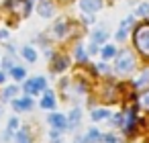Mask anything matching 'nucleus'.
I'll list each match as a JSON object with an SVG mask.
<instances>
[{"instance_id":"393cba45","label":"nucleus","mask_w":149,"mask_h":143,"mask_svg":"<svg viewBox=\"0 0 149 143\" xmlns=\"http://www.w3.org/2000/svg\"><path fill=\"white\" fill-rule=\"evenodd\" d=\"M76 57H78L80 61H84V59H86V55H84V49H82V45H78V47H76Z\"/></svg>"},{"instance_id":"f257e3e1","label":"nucleus","mask_w":149,"mask_h":143,"mask_svg":"<svg viewBox=\"0 0 149 143\" xmlns=\"http://www.w3.org/2000/svg\"><path fill=\"white\" fill-rule=\"evenodd\" d=\"M135 45H137V49L145 57H149V23L137 27V31H135Z\"/></svg>"},{"instance_id":"412c9836","label":"nucleus","mask_w":149,"mask_h":143,"mask_svg":"<svg viewBox=\"0 0 149 143\" xmlns=\"http://www.w3.org/2000/svg\"><path fill=\"white\" fill-rule=\"evenodd\" d=\"M53 31H55V35H65V31H68V27H65V23H55V27H53Z\"/></svg>"},{"instance_id":"2eb2a0df","label":"nucleus","mask_w":149,"mask_h":143,"mask_svg":"<svg viewBox=\"0 0 149 143\" xmlns=\"http://www.w3.org/2000/svg\"><path fill=\"white\" fill-rule=\"evenodd\" d=\"M108 116H110V110H106V108L92 110V121H100V119H108Z\"/></svg>"},{"instance_id":"cd10ccee","label":"nucleus","mask_w":149,"mask_h":143,"mask_svg":"<svg viewBox=\"0 0 149 143\" xmlns=\"http://www.w3.org/2000/svg\"><path fill=\"white\" fill-rule=\"evenodd\" d=\"M98 51V45L96 43H90V53H96Z\"/></svg>"},{"instance_id":"9d476101","label":"nucleus","mask_w":149,"mask_h":143,"mask_svg":"<svg viewBox=\"0 0 149 143\" xmlns=\"http://www.w3.org/2000/svg\"><path fill=\"white\" fill-rule=\"evenodd\" d=\"M106 37H108L106 29H96V31L92 33V43L100 45V43H104V41H106Z\"/></svg>"},{"instance_id":"f03ea898","label":"nucleus","mask_w":149,"mask_h":143,"mask_svg":"<svg viewBox=\"0 0 149 143\" xmlns=\"http://www.w3.org/2000/svg\"><path fill=\"white\" fill-rule=\"evenodd\" d=\"M133 68H135V57H133L129 51L118 53V57L114 59V70H116V74H129V72H133Z\"/></svg>"},{"instance_id":"7ed1b4c3","label":"nucleus","mask_w":149,"mask_h":143,"mask_svg":"<svg viewBox=\"0 0 149 143\" xmlns=\"http://www.w3.org/2000/svg\"><path fill=\"white\" fill-rule=\"evenodd\" d=\"M6 6H10V10L19 13V15H29L31 13V0H8Z\"/></svg>"},{"instance_id":"39448f33","label":"nucleus","mask_w":149,"mask_h":143,"mask_svg":"<svg viewBox=\"0 0 149 143\" xmlns=\"http://www.w3.org/2000/svg\"><path fill=\"white\" fill-rule=\"evenodd\" d=\"M49 123H51V127H53L55 131H65V129H70V127H68V116H63V114H59V112L51 114V116H49Z\"/></svg>"},{"instance_id":"4be33fe9","label":"nucleus","mask_w":149,"mask_h":143,"mask_svg":"<svg viewBox=\"0 0 149 143\" xmlns=\"http://www.w3.org/2000/svg\"><path fill=\"white\" fill-rule=\"evenodd\" d=\"M13 78L15 80H25V70L23 68H13Z\"/></svg>"},{"instance_id":"f3484780","label":"nucleus","mask_w":149,"mask_h":143,"mask_svg":"<svg viewBox=\"0 0 149 143\" xmlns=\"http://www.w3.org/2000/svg\"><path fill=\"white\" fill-rule=\"evenodd\" d=\"M68 63H70V61H68L65 57H57V59H55V63H53V70H55V72H61V70H65V68H68Z\"/></svg>"},{"instance_id":"aec40b11","label":"nucleus","mask_w":149,"mask_h":143,"mask_svg":"<svg viewBox=\"0 0 149 143\" xmlns=\"http://www.w3.org/2000/svg\"><path fill=\"white\" fill-rule=\"evenodd\" d=\"M139 104H141L143 108H149V90H145V92L139 96Z\"/></svg>"},{"instance_id":"0eeeda50","label":"nucleus","mask_w":149,"mask_h":143,"mask_svg":"<svg viewBox=\"0 0 149 143\" xmlns=\"http://www.w3.org/2000/svg\"><path fill=\"white\" fill-rule=\"evenodd\" d=\"M41 106H43V108H47V110L55 108V100H53V94H51V90H45V96L41 98Z\"/></svg>"},{"instance_id":"dca6fc26","label":"nucleus","mask_w":149,"mask_h":143,"mask_svg":"<svg viewBox=\"0 0 149 143\" xmlns=\"http://www.w3.org/2000/svg\"><path fill=\"white\" fill-rule=\"evenodd\" d=\"M116 55V49L112 47V45H104L102 47V59H110V57H114Z\"/></svg>"},{"instance_id":"bb28decb","label":"nucleus","mask_w":149,"mask_h":143,"mask_svg":"<svg viewBox=\"0 0 149 143\" xmlns=\"http://www.w3.org/2000/svg\"><path fill=\"white\" fill-rule=\"evenodd\" d=\"M102 141H106V143H118V141H116V137H112V135H104V137H102Z\"/></svg>"},{"instance_id":"5701e85b","label":"nucleus","mask_w":149,"mask_h":143,"mask_svg":"<svg viewBox=\"0 0 149 143\" xmlns=\"http://www.w3.org/2000/svg\"><path fill=\"white\" fill-rule=\"evenodd\" d=\"M17 92H19V88H17V86H10V88L4 90V98H15Z\"/></svg>"},{"instance_id":"a211bd4d","label":"nucleus","mask_w":149,"mask_h":143,"mask_svg":"<svg viewBox=\"0 0 149 143\" xmlns=\"http://www.w3.org/2000/svg\"><path fill=\"white\" fill-rule=\"evenodd\" d=\"M135 15H137V17H149V4H147V2L139 4V8L135 10Z\"/></svg>"},{"instance_id":"423d86ee","label":"nucleus","mask_w":149,"mask_h":143,"mask_svg":"<svg viewBox=\"0 0 149 143\" xmlns=\"http://www.w3.org/2000/svg\"><path fill=\"white\" fill-rule=\"evenodd\" d=\"M80 116H82V110H80V108H74V110L70 112V116H68V127H70V129L78 127V125H80Z\"/></svg>"},{"instance_id":"c85d7f7f","label":"nucleus","mask_w":149,"mask_h":143,"mask_svg":"<svg viewBox=\"0 0 149 143\" xmlns=\"http://www.w3.org/2000/svg\"><path fill=\"white\" fill-rule=\"evenodd\" d=\"M6 37V31H0V39H4Z\"/></svg>"},{"instance_id":"a878e982","label":"nucleus","mask_w":149,"mask_h":143,"mask_svg":"<svg viewBox=\"0 0 149 143\" xmlns=\"http://www.w3.org/2000/svg\"><path fill=\"white\" fill-rule=\"evenodd\" d=\"M17 129H19V121H17V119H10V121H8V131L13 133V131H17Z\"/></svg>"},{"instance_id":"c756f323","label":"nucleus","mask_w":149,"mask_h":143,"mask_svg":"<svg viewBox=\"0 0 149 143\" xmlns=\"http://www.w3.org/2000/svg\"><path fill=\"white\" fill-rule=\"evenodd\" d=\"M0 82H4V72H0Z\"/></svg>"},{"instance_id":"4468645a","label":"nucleus","mask_w":149,"mask_h":143,"mask_svg":"<svg viewBox=\"0 0 149 143\" xmlns=\"http://www.w3.org/2000/svg\"><path fill=\"white\" fill-rule=\"evenodd\" d=\"M25 92H27V94H39L37 80H27V82H25Z\"/></svg>"},{"instance_id":"f8f14e48","label":"nucleus","mask_w":149,"mask_h":143,"mask_svg":"<svg viewBox=\"0 0 149 143\" xmlns=\"http://www.w3.org/2000/svg\"><path fill=\"white\" fill-rule=\"evenodd\" d=\"M96 141H102V135L98 129H90L86 135V143H96Z\"/></svg>"},{"instance_id":"9b49d317","label":"nucleus","mask_w":149,"mask_h":143,"mask_svg":"<svg viewBox=\"0 0 149 143\" xmlns=\"http://www.w3.org/2000/svg\"><path fill=\"white\" fill-rule=\"evenodd\" d=\"M13 106H15L17 110H27V108L33 106V100H31V96H27V98H23V100H15Z\"/></svg>"},{"instance_id":"6e6552de","label":"nucleus","mask_w":149,"mask_h":143,"mask_svg":"<svg viewBox=\"0 0 149 143\" xmlns=\"http://www.w3.org/2000/svg\"><path fill=\"white\" fill-rule=\"evenodd\" d=\"M39 15H41V17H45V19H49V17L53 15V4H51V2H47V0H43V2L39 4Z\"/></svg>"},{"instance_id":"ddd939ff","label":"nucleus","mask_w":149,"mask_h":143,"mask_svg":"<svg viewBox=\"0 0 149 143\" xmlns=\"http://www.w3.org/2000/svg\"><path fill=\"white\" fill-rule=\"evenodd\" d=\"M23 57H25L29 63H33V61L37 59V53H35V49H33V47H29V45H27V47H23Z\"/></svg>"},{"instance_id":"6ab92c4d","label":"nucleus","mask_w":149,"mask_h":143,"mask_svg":"<svg viewBox=\"0 0 149 143\" xmlns=\"http://www.w3.org/2000/svg\"><path fill=\"white\" fill-rule=\"evenodd\" d=\"M147 82H149V72H143V76H139V78L135 80V86L141 88V86H145Z\"/></svg>"},{"instance_id":"b1692460","label":"nucleus","mask_w":149,"mask_h":143,"mask_svg":"<svg viewBox=\"0 0 149 143\" xmlns=\"http://www.w3.org/2000/svg\"><path fill=\"white\" fill-rule=\"evenodd\" d=\"M17 143H29V139H27V131H19V135H17Z\"/></svg>"},{"instance_id":"1a4fd4ad","label":"nucleus","mask_w":149,"mask_h":143,"mask_svg":"<svg viewBox=\"0 0 149 143\" xmlns=\"http://www.w3.org/2000/svg\"><path fill=\"white\" fill-rule=\"evenodd\" d=\"M131 23H133V17H129V19H125V21L120 23V29H118V33H116V39H118V41H123V39H125V35H127V31H129Z\"/></svg>"},{"instance_id":"20e7f679","label":"nucleus","mask_w":149,"mask_h":143,"mask_svg":"<svg viewBox=\"0 0 149 143\" xmlns=\"http://www.w3.org/2000/svg\"><path fill=\"white\" fill-rule=\"evenodd\" d=\"M80 8L88 15H94L102 8V0H80Z\"/></svg>"}]
</instances>
